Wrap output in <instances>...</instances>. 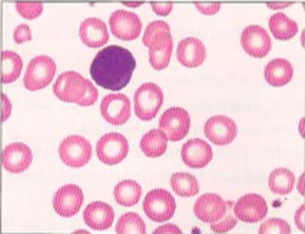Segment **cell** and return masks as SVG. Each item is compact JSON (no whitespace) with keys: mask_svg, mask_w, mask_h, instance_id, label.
<instances>
[{"mask_svg":"<svg viewBox=\"0 0 305 234\" xmlns=\"http://www.w3.org/2000/svg\"><path fill=\"white\" fill-rule=\"evenodd\" d=\"M136 66V60L128 49L111 45L97 53L91 65L90 74L98 86L118 91L129 83Z\"/></svg>","mask_w":305,"mask_h":234,"instance_id":"1","label":"cell"},{"mask_svg":"<svg viewBox=\"0 0 305 234\" xmlns=\"http://www.w3.org/2000/svg\"><path fill=\"white\" fill-rule=\"evenodd\" d=\"M233 203L225 201L216 194L207 193L199 197L195 202L193 211L201 221L209 223L214 232L228 231L236 224L237 220L232 213Z\"/></svg>","mask_w":305,"mask_h":234,"instance_id":"2","label":"cell"},{"mask_svg":"<svg viewBox=\"0 0 305 234\" xmlns=\"http://www.w3.org/2000/svg\"><path fill=\"white\" fill-rule=\"evenodd\" d=\"M53 89L55 95L60 100L84 107L93 105L99 95L97 89L91 81L73 71L59 75Z\"/></svg>","mask_w":305,"mask_h":234,"instance_id":"3","label":"cell"},{"mask_svg":"<svg viewBox=\"0 0 305 234\" xmlns=\"http://www.w3.org/2000/svg\"><path fill=\"white\" fill-rule=\"evenodd\" d=\"M142 41L149 48V62L155 70H161L168 65L173 48V42L169 24L157 20L146 27Z\"/></svg>","mask_w":305,"mask_h":234,"instance_id":"4","label":"cell"},{"mask_svg":"<svg viewBox=\"0 0 305 234\" xmlns=\"http://www.w3.org/2000/svg\"><path fill=\"white\" fill-rule=\"evenodd\" d=\"M135 114L143 121L152 120L156 116L164 101L161 88L157 84L147 82L136 90L133 96Z\"/></svg>","mask_w":305,"mask_h":234,"instance_id":"5","label":"cell"},{"mask_svg":"<svg viewBox=\"0 0 305 234\" xmlns=\"http://www.w3.org/2000/svg\"><path fill=\"white\" fill-rule=\"evenodd\" d=\"M56 69L54 61L46 55L38 56L29 62L24 76V87L30 91L44 88L51 82Z\"/></svg>","mask_w":305,"mask_h":234,"instance_id":"6","label":"cell"},{"mask_svg":"<svg viewBox=\"0 0 305 234\" xmlns=\"http://www.w3.org/2000/svg\"><path fill=\"white\" fill-rule=\"evenodd\" d=\"M143 209L148 218L156 222L169 220L176 208L175 199L166 190L157 189L149 191L143 202Z\"/></svg>","mask_w":305,"mask_h":234,"instance_id":"7","label":"cell"},{"mask_svg":"<svg viewBox=\"0 0 305 234\" xmlns=\"http://www.w3.org/2000/svg\"><path fill=\"white\" fill-rule=\"evenodd\" d=\"M60 157L66 165L77 168L86 164L92 156L91 144L85 137L72 135L64 138L58 148Z\"/></svg>","mask_w":305,"mask_h":234,"instance_id":"8","label":"cell"},{"mask_svg":"<svg viewBox=\"0 0 305 234\" xmlns=\"http://www.w3.org/2000/svg\"><path fill=\"white\" fill-rule=\"evenodd\" d=\"M129 150L128 142L122 134L115 132L107 133L98 141L96 151L99 159L109 165L119 163L127 156Z\"/></svg>","mask_w":305,"mask_h":234,"instance_id":"9","label":"cell"},{"mask_svg":"<svg viewBox=\"0 0 305 234\" xmlns=\"http://www.w3.org/2000/svg\"><path fill=\"white\" fill-rule=\"evenodd\" d=\"M190 124V118L187 111L181 107H173L165 110L161 115L158 127L168 140L177 141L187 135Z\"/></svg>","mask_w":305,"mask_h":234,"instance_id":"10","label":"cell"},{"mask_svg":"<svg viewBox=\"0 0 305 234\" xmlns=\"http://www.w3.org/2000/svg\"><path fill=\"white\" fill-rule=\"evenodd\" d=\"M100 110L102 117L108 122L114 125H121L131 116L130 101L123 93H110L102 98Z\"/></svg>","mask_w":305,"mask_h":234,"instance_id":"11","label":"cell"},{"mask_svg":"<svg viewBox=\"0 0 305 234\" xmlns=\"http://www.w3.org/2000/svg\"><path fill=\"white\" fill-rule=\"evenodd\" d=\"M109 23L113 35L124 40H132L138 37L142 26L137 14L123 9L115 10L112 13Z\"/></svg>","mask_w":305,"mask_h":234,"instance_id":"12","label":"cell"},{"mask_svg":"<svg viewBox=\"0 0 305 234\" xmlns=\"http://www.w3.org/2000/svg\"><path fill=\"white\" fill-rule=\"evenodd\" d=\"M84 201L82 190L76 185L66 184L55 192L52 200L53 208L63 217H70L79 211Z\"/></svg>","mask_w":305,"mask_h":234,"instance_id":"13","label":"cell"},{"mask_svg":"<svg viewBox=\"0 0 305 234\" xmlns=\"http://www.w3.org/2000/svg\"><path fill=\"white\" fill-rule=\"evenodd\" d=\"M204 131L206 138L214 144L219 146L231 143L238 132L236 124L233 120L220 115L209 118L204 125Z\"/></svg>","mask_w":305,"mask_h":234,"instance_id":"14","label":"cell"},{"mask_svg":"<svg viewBox=\"0 0 305 234\" xmlns=\"http://www.w3.org/2000/svg\"><path fill=\"white\" fill-rule=\"evenodd\" d=\"M240 42L246 53L259 58L267 54L272 46L271 38L267 31L256 25H250L244 29Z\"/></svg>","mask_w":305,"mask_h":234,"instance_id":"15","label":"cell"},{"mask_svg":"<svg viewBox=\"0 0 305 234\" xmlns=\"http://www.w3.org/2000/svg\"><path fill=\"white\" fill-rule=\"evenodd\" d=\"M268 207L264 199L253 193L239 198L233 208L234 215L242 221L249 223L260 221L265 216Z\"/></svg>","mask_w":305,"mask_h":234,"instance_id":"16","label":"cell"},{"mask_svg":"<svg viewBox=\"0 0 305 234\" xmlns=\"http://www.w3.org/2000/svg\"><path fill=\"white\" fill-rule=\"evenodd\" d=\"M182 161L188 167L203 168L211 160L213 153L211 146L205 140L195 138L188 140L182 147Z\"/></svg>","mask_w":305,"mask_h":234,"instance_id":"17","label":"cell"},{"mask_svg":"<svg viewBox=\"0 0 305 234\" xmlns=\"http://www.w3.org/2000/svg\"><path fill=\"white\" fill-rule=\"evenodd\" d=\"M33 156L26 144L15 142L6 146L2 153V164L7 171L15 173L23 172L31 164Z\"/></svg>","mask_w":305,"mask_h":234,"instance_id":"18","label":"cell"},{"mask_svg":"<svg viewBox=\"0 0 305 234\" xmlns=\"http://www.w3.org/2000/svg\"><path fill=\"white\" fill-rule=\"evenodd\" d=\"M178 61L183 66L193 68L201 65L206 57L204 45L198 38L189 37L179 43L176 50Z\"/></svg>","mask_w":305,"mask_h":234,"instance_id":"19","label":"cell"},{"mask_svg":"<svg viewBox=\"0 0 305 234\" xmlns=\"http://www.w3.org/2000/svg\"><path fill=\"white\" fill-rule=\"evenodd\" d=\"M79 35L84 44L92 48L103 46L107 43L109 38L106 24L96 17L88 18L81 22Z\"/></svg>","mask_w":305,"mask_h":234,"instance_id":"20","label":"cell"},{"mask_svg":"<svg viewBox=\"0 0 305 234\" xmlns=\"http://www.w3.org/2000/svg\"><path fill=\"white\" fill-rule=\"evenodd\" d=\"M115 214L109 204L99 201L88 204L83 212L84 220L91 228L104 230L110 227L113 224Z\"/></svg>","mask_w":305,"mask_h":234,"instance_id":"21","label":"cell"},{"mask_svg":"<svg viewBox=\"0 0 305 234\" xmlns=\"http://www.w3.org/2000/svg\"><path fill=\"white\" fill-rule=\"evenodd\" d=\"M264 76L267 82L274 87H281L288 83L292 78L293 68L287 59L281 58L270 61L264 70Z\"/></svg>","mask_w":305,"mask_h":234,"instance_id":"22","label":"cell"},{"mask_svg":"<svg viewBox=\"0 0 305 234\" xmlns=\"http://www.w3.org/2000/svg\"><path fill=\"white\" fill-rule=\"evenodd\" d=\"M167 138L158 129H153L144 134L141 140L140 147L147 156L156 158L163 155L166 150Z\"/></svg>","mask_w":305,"mask_h":234,"instance_id":"23","label":"cell"},{"mask_svg":"<svg viewBox=\"0 0 305 234\" xmlns=\"http://www.w3.org/2000/svg\"><path fill=\"white\" fill-rule=\"evenodd\" d=\"M141 186L136 181L125 180L115 186L113 194L115 200L119 205L130 207L137 204L142 195Z\"/></svg>","mask_w":305,"mask_h":234,"instance_id":"24","label":"cell"},{"mask_svg":"<svg viewBox=\"0 0 305 234\" xmlns=\"http://www.w3.org/2000/svg\"><path fill=\"white\" fill-rule=\"evenodd\" d=\"M269 25L273 36L280 40L291 38L298 30L297 23L282 12L276 13L271 15L269 20Z\"/></svg>","mask_w":305,"mask_h":234,"instance_id":"25","label":"cell"},{"mask_svg":"<svg viewBox=\"0 0 305 234\" xmlns=\"http://www.w3.org/2000/svg\"><path fill=\"white\" fill-rule=\"evenodd\" d=\"M296 179L293 172L287 168L280 167L275 169L268 178L269 186L273 192L281 195L290 193L293 189Z\"/></svg>","mask_w":305,"mask_h":234,"instance_id":"26","label":"cell"},{"mask_svg":"<svg viewBox=\"0 0 305 234\" xmlns=\"http://www.w3.org/2000/svg\"><path fill=\"white\" fill-rule=\"evenodd\" d=\"M1 58V82L8 84L15 81L19 76L23 67L21 58L15 52L10 50L2 51Z\"/></svg>","mask_w":305,"mask_h":234,"instance_id":"27","label":"cell"},{"mask_svg":"<svg viewBox=\"0 0 305 234\" xmlns=\"http://www.w3.org/2000/svg\"><path fill=\"white\" fill-rule=\"evenodd\" d=\"M170 184L174 192L181 197L193 196L199 191L197 179L189 173L177 172L173 174L170 178Z\"/></svg>","mask_w":305,"mask_h":234,"instance_id":"28","label":"cell"},{"mask_svg":"<svg viewBox=\"0 0 305 234\" xmlns=\"http://www.w3.org/2000/svg\"><path fill=\"white\" fill-rule=\"evenodd\" d=\"M146 226L142 218L134 212L122 214L117 222L115 230L118 234H144Z\"/></svg>","mask_w":305,"mask_h":234,"instance_id":"29","label":"cell"},{"mask_svg":"<svg viewBox=\"0 0 305 234\" xmlns=\"http://www.w3.org/2000/svg\"><path fill=\"white\" fill-rule=\"evenodd\" d=\"M260 234H289L290 226L285 220L278 218L268 219L261 225L259 230Z\"/></svg>","mask_w":305,"mask_h":234,"instance_id":"30","label":"cell"},{"mask_svg":"<svg viewBox=\"0 0 305 234\" xmlns=\"http://www.w3.org/2000/svg\"><path fill=\"white\" fill-rule=\"evenodd\" d=\"M18 13L23 18L28 20L35 19L42 13L43 9L40 2H17L15 3Z\"/></svg>","mask_w":305,"mask_h":234,"instance_id":"31","label":"cell"},{"mask_svg":"<svg viewBox=\"0 0 305 234\" xmlns=\"http://www.w3.org/2000/svg\"><path fill=\"white\" fill-rule=\"evenodd\" d=\"M13 38L15 42L20 44L32 39L31 30L26 23L18 25L14 30Z\"/></svg>","mask_w":305,"mask_h":234,"instance_id":"32","label":"cell"},{"mask_svg":"<svg viewBox=\"0 0 305 234\" xmlns=\"http://www.w3.org/2000/svg\"><path fill=\"white\" fill-rule=\"evenodd\" d=\"M153 233H181V231L176 225L169 223L160 226L155 230Z\"/></svg>","mask_w":305,"mask_h":234,"instance_id":"33","label":"cell"},{"mask_svg":"<svg viewBox=\"0 0 305 234\" xmlns=\"http://www.w3.org/2000/svg\"><path fill=\"white\" fill-rule=\"evenodd\" d=\"M304 204L302 205L296 211L295 221L298 228L304 231Z\"/></svg>","mask_w":305,"mask_h":234,"instance_id":"34","label":"cell"},{"mask_svg":"<svg viewBox=\"0 0 305 234\" xmlns=\"http://www.w3.org/2000/svg\"><path fill=\"white\" fill-rule=\"evenodd\" d=\"M2 99L3 104L2 119L3 121H4L10 115L11 105L9 99L5 95L2 94Z\"/></svg>","mask_w":305,"mask_h":234,"instance_id":"35","label":"cell"},{"mask_svg":"<svg viewBox=\"0 0 305 234\" xmlns=\"http://www.w3.org/2000/svg\"><path fill=\"white\" fill-rule=\"evenodd\" d=\"M304 176H303L300 177L298 183V189L302 195L304 194Z\"/></svg>","mask_w":305,"mask_h":234,"instance_id":"36","label":"cell"}]
</instances>
